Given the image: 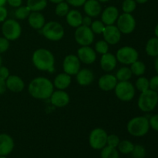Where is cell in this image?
Wrapping results in <instances>:
<instances>
[{
  "label": "cell",
  "mask_w": 158,
  "mask_h": 158,
  "mask_svg": "<svg viewBox=\"0 0 158 158\" xmlns=\"http://www.w3.org/2000/svg\"><path fill=\"white\" fill-rule=\"evenodd\" d=\"M150 89L152 90L158 92V75L154 76L149 81Z\"/></svg>",
  "instance_id": "cell-42"
},
{
  "label": "cell",
  "mask_w": 158,
  "mask_h": 158,
  "mask_svg": "<svg viewBox=\"0 0 158 158\" xmlns=\"http://www.w3.org/2000/svg\"><path fill=\"white\" fill-rule=\"evenodd\" d=\"M50 100L54 106L57 107H63L69 103V97L66 92L59 89L52 92V95L50 96Z\"/></svg>",
  "instance_id": "cell-15"
},
{
  "label": "cell",
  "mask_w": 158,
  "mask_h": 158,
  "mask_svg": "<svg viewBox=\"0 0 158 158\" xmlns=\"http://www.w3.org/2000/svg\"><path fill=\"white\" fill-rule=\"evenodd\" d=\"M117 28L121 33H131L135 29L136 21L131 13H123L117 19Z\"/></svg>",
  "instance_id": "cell-11"
},
{
  "label": "cell",
  "mask_w": 158,
  "mask_h": 158,
  "mask_svg": "<svg viewBox=\"0 0 158 158\" xmlns=\"http://www.w3.org/2000/svg\"><path fill=\"white\" fill-rule=\"evenodd\" d=\"M28 21L31 27L35 29H42L46 23L43 15L39 12H32L29 14Z\"/></svg>",
  "instance_id": "cell-23"
},
{
  "label": "cell",
  "mask_w": 158,
  "mask_h": 158,
  "mask_svg": "<svg viewBox=\"0 0 158 158\" xmlns=\"http://www.w3.org/2000/svg\"><path fill=\"white\" fill-rule=\"evenodd\" d=\"M2 57L1 56H0V66H2Z\"/></svg>",
  "instance_id": "cell-55"
},
{
  "label": "cell",
  "mask_w": 158,
  "mask_h": 158,
  "mask_svg": "<svg viewBox=\"0 0 158 158\" xmlns=\"http://www.w3.org/2000/svg\"><path fill=\"white\" fill-rule=\"evenodd\" d=\"M154 33H155L156 37H157L158 38V23H157V26H156L155 29H154Z\"/></svg>",
  "instance_id": "cell-52"
},
{
  "label": "cell",
  "mask_w": 158,
  "mask_h": 158,
  "mask_svg": "<svg viewBox=\"0 0 158 158\" xmlns=\"http://www.w3.org/2000/svg\"><path fill=\"white\" fill-rule=\"evenodd\" d=\"M117 84V79L112 74H106L102 76L98 82L99 87L103 91H110L115 88Z\"/></svg>",
  "instance_id": "cell-18"
},
{
  "label": "cell",
  "mask_w": 158,
  "mask_h": 158,
  "mask_svg": "<svg viewBox=\"0 0 158 158\" xmlns=\"http://www.w3.org/2000/svg\"><path fill=\"white\" fill-rule=\"evenodd\" d=\"M95 49L98 53H100L103 55V54L108 52L109 44L105 40H100V41H98L96 43Z\"/></svg>",
  "instance_id": "cell-37"
},
{
  "label": "cell",
  "mask_w": 158,
  "mask_h": 158,
  "mask_svg": "<svg viewBox=\"0 0 158 158\" xmlns=\"http://www.w3.org/2000/svg\"><path fill=\"white\" fill-rule=\"evenodd\" d=\"M83 9L87 15L96 17L101 12V6L97 0H86L83 5Z\"/></svg>",
  "instance_id": "cell-21"
},
{
  "label": "cell",
  "mask_w": 158,
  "mask_h": 158,
  "mask_svg": "<svg viewBox=\"0 0 158 158\" xmlns=\"http://www.w3.org/2000/svg\"><path fill=\"white\" fill-rule=\"evenodd\" d=\"M8 3L12 7H19L21 6L23 0H7Z\"/></svg>",
  "instance_id": "cell-46"
},
{
  "label": "cell",
  "mask_w": 158,
  "mask_h": 158,
  "mask_svg": "<svg viewBox=\"0 0 158 158\" xmlns=\"http://www.w3.org/2000/svg\"><path fill=\"white\" fill-rule=\"evenodd\" d=\"M154 68H155L156 72H157L158 74V56L156 57L155 61H154Z\"/></svg>",
  "instance_id": "cell-49"
},
{
  "label": "cell",
  "mask_w": 158,
  "mask_h": 158,
  "mask_svg": "<svg viewBox=\"0 0 158 158\" xmlns=\"http://www.w3.org/2000/svg\"><path fill=\"white\" fill-rule=\"evenodd\" d=\"M94 80V75L89 69H83L77 73V81L81 86H89Z\"/></svg>",
  "instance_id": "cell-22"
},
{
  "label": "cell",
  "mask_w": 158,
  "mask_h": 158,
  "mask_svg": "<svg viewBox=\"0 0 158 158\" xmlns=\"http://www.w3.org/2000/svg\"><path fill=\"white\" fill-rule=\"evenodd\" d=\"M138 52L131 46H123L118 49L116 55L117 61L124 65H131L138 60Z\"/></svg>",
  "instance_id": "cell-8"
},
{
  "label": "cell",
  "mask_w": 158,
  "mask_h": 158,
  "mask_svg": "<svg viewBox=\"0 0 158 158\" xmlns=\"http://www.w3.org/2000/svg\"><path fill=\"white\" fill-rule=\"evenodd\" d=\"M137 2L135 0H124L122 5V9L125 13H131L135 10Z\"/></svg>",
  "instance_id": "cell-35"
},
{
  "label": "cell",
  "mask_w": 158,
  "mask_h": 158,
  "mask_svg": "<svg viewBox=\"0 0 158 158\" xmlns=\"http://www.w3.org/2000/svg\"><path fill=\"white\" fill-rule=\"evenodd\" d=\"M64 73L69 75H77L80 69V60L75 55H68L65 57L63 63Z\"/></svg>",
  "instance_id": "cell-12"
},
{
  "label": "cell",
  "mask_w": 158,
  "mask_h": 158,
  "mask_svg": "<svg viewBox=\"0 0 158 158\" xmlns=\"http://www.w3.org/2000/svg\"><path fill=\"white\" fill-rule=\"evenodd\" d=\"M14 148V141L12 137L6 134H0V156H6L10 154Z\"/></svg>",
  "instance_id": "cell-17"
},
{
  "label": "cell",
  "mask_w": 158,
  "mask_h": 158,
  "mask_svg": "<svg viewBox=\"0 0 158 158\" xmlns=\"http://www.w3.org/2000/svg\"><path fill=\"white\" fill-rule=\"evenodd\" d=\"M7 0H0V6H3L6 3Z\"/></svg>",
  "instance_id": "cell-53"
},
{
  "label": "cell",
  "mask_w": 158,
  "mask_h": 158,
  "mask_svg": "<svg viewBox=\"0 0 158 158\" xmlns=\"http://www.w3.org/2000/svg\"><path fill=\"white\" fill-rule=\"evenodd\" d=\"M117 60L115 56L110 52L103 54L100 60V66L106 72H110L117 66Z\"/></svg>",
  "instance_id": "cell-20"
},
{
  "label": "cell",
  "mask_w": 158,
  "mask_h": 158,
  "mask_svg": "<svg viewBox=\"0 0 158 158\" xmlns=\"http://www.w3.org/2000/svg\"><path fill=\"white\" fill-rule=\"evenodd\" d=\"M136 87L140 92H144L150 89L149 80L146 77H140L136 81Z\"/></svg>",
  "instance_id": "cell-33"
},
{
  "label": "cell",
  "mask_w": 158,
  "mask_h": 158,
  "mask_svg": "<svg viewBox=\"0 0 158 158\" xmlns=\"http://www.w3.org/2000/svg\"><path fill=\"white\" fill-rule=\"evenodd\" d=\"M0 158H6L5 156H0Z\"/></svg>",
  "instance_id": "cell-56"
},
{
  "label": "cell",
  "mask_w": 158,
  "mask_h": 158,
  "mask_svg": "<svg viewBox=\"0 0 158 158\" xmlns=\"http://www.w3.org/2000/svg\"><path fill=\"white\" fill-rule=\"evenodd\" d=\"M131 154L134 158H144L146 156V151L142 145L138 144L134 146Z\"/></svg>",
  "instance_id": "cell-36"
},
{
  "label": "cell",
  "mask_w": 158,
  "mask_h": 158,
  "mask_svg": "<svg viewBox=\"0 0 158 158\" xmlns=\"http://www.w3.org/2000/svg\"><path fill=\"white\" fill-rule=\"evenodd\" d=\"M104 40L110 45H115L120 42L121 39V32L119 30L117 26L114 25L105 26L103 32Z\"/></svg>",
  "instance_id": "cell-13"
},
{
  "label": "cell",
  "mask_w": 158,
  "mask_h": 158,
  "mask_svg": "<svg viewBox=\"0 0 158 158\" xmlns=\"http://www.w3.org/2000/svg\"><path fill=\"white\" fill-rule=\"evenodd\" d=\"M92 24V19H91L90 16L89 15H86V16L83 17V21H82V25L86 26H91Z\"/></svg>",
  "instance_id": "cell-47"
},
{
  "label": "cell",
  "mask_w": 158,
  "mask_h": 158,
  "mask_svg": "<svg viewBox=\"0 0 158 158\" xmlns=\"http://www.w3.org/2000/svg\"><path fill=\"white\" fill-rule=\"evenodd\" d=\"M52 3H56V4H58V3L61 2H63V0H49Z\"/></svg>",
  "instance_id": "cell-50"
},
{
  "label": "cell",
  "mask_w": 158,
  "mask_h": 158,
  "mask_svg": "<svg viewBox=\"0 0 158 158\" xmlns=\"http://www.w3.org/2000/svg\"><path fill=\"white\" fill-rule=\"evenodd\" d=\"M132 74L133 73L130 68L123 66L117 71L116 77L119 81H128L132 77Z\"/></svg>",
  "instance_id": "cell-28"
},
{
  "label": "cell",
  "mask_w": 158,
  "mask_h": 158,
  "mask_svg": "<svg viewBox=\"0 0 158 158\" xmlns=\"http://www.w3.org/2000/svg\"><path fill=\"white\" fill-rule=\"evenodd\" d=\"M75 40L80 46H89L94 40V35L89 26L81 25L75 32Z\"/></svg>",
  "instance_id": "cell-10"
},
{
  "label": "cell",
  "mask_w": 158,
  "mask_h": 158,
  "mask_svg": "<svg viewBox=\"0 0 158 158\" xmlns=\"http://www.w3.org/2000/svg\"><path fill=\"white\" fill-rule=\"evenodd\" d=\"M68 12H69V6H68L67 2H61L57 4L56 7V14L58 16H66Z\"/></svg>",
  "instance_id": "cell-34"
},
{
  "label": "cell",
  "mask_w": 158,
  "mask_h": 158,
  "mask_svg": "<svg viewBox=\"0 0 158 158\" xmlns=\"http://www.w3.org/2000/svg\"><path fill=\"white\" fill-rule=\"evenodd\" d=\"M101 158H119V153L115 148L105 146L101 151Z\"/></svg>",
  "instance_id": "cell-30"
},
{
  "label": "cell",
  "mask_w": 158,
  "mask_h": 158,
  "mask_svg": "<svg viewBox=\"0 0 158 158\" xmlns=\"http://www.w3.org/2000/svg\"><path fill=\"white\" fill-rule=\"evenodd\" d=\"M42 33L47 40L51 41H59L64 35V29L58 22L51 21L45 23L42 28Z\"/></svg>",
  "instance_id": "cell-5"
},
{
  "label": "cell",
  "mask_w": 158,
  "mask_h": 158,
  "mask_svg": "<svg viewBox=\"0 0 158 158\" xmlns=\"http://www.w3.org/2000/svg\"><path fill=\"white\" fill-rule=\"evenodd\" d=\"M31 13V10L29 8L26 6H19L18 9L15 10V15L17 19H25L28 18L29 14Z\"/></svg>",
  "instance_id": "cell-32"
},
{
  "label": "cell",
  "mask_w": 158,
  "mask_h": 158,
  "mask_svg": "<svg viewBox=\"0 0 158 158\" xmlns=\"http://www.w3.org/2000/svg\"><path fill=\"white\" fill-rule=\"evenodd\" d=\"M146 52L148 56L152 57H157L158 56V38L150 39L146 45Z\"/></svg>",
  "instance_id": "cell-26"
},
{
  "label": "cell",
  "mask_w": 158,
  "mask_h": 158,
  "mask_svg": "<svg viewBox=\"0 0 158 158\" xmlns=\"http://www.w3.org/2000/svg\"><path fill=\"white\" fill-rule=\"evenodd\" d=\"M115 94L119 100L122 101H130L135 95V89L131 82L120 81L115 86Z\"/></svg>",
  "instance_id": "cell-6"
},
{
  "label": "cell",
  "mask_w": 158,
  "mask_h": 158,
  "mask_svg": "<svg viewBox=\"0 0 158 158\" xmlns=\"http://www.w3.org/2000/svg\"><path fill=\"white\" fill-rule=\"evenodd\" d=\"M86 0H66L68 4L71 5L73 6H75V7L83 6L84 3L86 2Z\"/></svg>",
  "instance_id": "cell-44"
},
{
  "label": "cell",
  "mask_w": 158,
  "mask_h": 158,
  "mask_svg": "<svg viewBox=\"0 0 158 158\" xmlns=\"http://www.w3.org/2000/svg\"><path fill=\"white\" fill-rule=\"evenodd\" d=\"M119 143H120V139L115 134H111V135L107 136V140H106V144L112 148H117L118 147Z\"/></svg>",
  "instance_id": "cell-39"
},
{
  "label": "cell",
  "mask_w": 158,
  "mask_h": 158,
  "mask_svg": "<svg viewBox=\"0 0 158 158\" xmlns=\"http://www.w3.org/2000/svg\"><path fill=\"white\" fill-rule=\"evenodd\" d=\"M29 93L32 97L46 100L50 97L53 92V84L46 77H37L29 85Z\"/></svg>",
  "instance_id": "cell-1"
},
{
  "label": "cell",
  "mask_w": 158,
  "mask_h": 158,
  "mask_svg": "<svg viewBox=\"0 0 158 158\" xmlns=\"http://www.w3.org/2000/svg\"><path fill=\"white\" fill-rule=\"evenodd\" d=\"M119 17V11L115 6L106 8L102 13V22L106 26L114 25Z\"/></svg>",
  "instance_id": "cell-16"
},
{
  "label": "cell",
  "mask_w": 158,
  "mask_h": 158,
  "mask_svg": "<svg viewBox=\"0 0 158 158\" xmlns=\"http://www.w3.org/2000/svg\"><path fill=\"white\" fill-rule=\"evenodd\" d=\"M91 29H92L93 32H95V33L97 34H101L103 33V30L105 29L104 23L102 21H94V23H92L91 24Z\"/></svg>",
  "instance_id": "cell-38"
},
{
  "label": "cell",
  "mask_w": 158,
  "mask_h": 158,
  "mask_svg": "<svg viewBox=\"0 0 158 158\" xmlns=\"http://www.w3.org/2000/svg\"><path fill=\"white\" fill-rule=\"evenodd\" d=\"M131 70L133 74L136 76H141L143 75L146 70V66L144 63L141 61H137L134 62V63L131 64Z\"/></svg>",
  "instance_id": "cell-29"
},
{
  "label": "cell",
  "mask_w": 158,
  "mask_h": 158,
  "mask_svg": "<svg viewBox=\"0 0 158 158\" xmlns=\"http://www.w3.org/2000/svg\"><path fill=\"white\" fill-rule=\"evenodd\" d=\"M8 15L7 9L4 6H0V22L5 21Z\"/></svg>",
  "instance_id": "cell-45"
},
{
  "label": "cell",
  "mask_w": 158,
  "mask_h": 158,
  "mask_svg": "<svg viewBox=\"0 0 158 158\" xmlns=\"http://www.w3.org/2000/svg\"><path fill=\"white\" fill-rule=\"evenodd\" d=\"M98 2H108L109 0H97Z\"/></svg>",
  "instance_id": "cell-54"
},
{
  "label": "cell",
  "mask_w": 158,
  "mask_h": 158,
  "mask_svg": "<svg viewBox=\"0 0 158 158\" xmlns=\"http://www.w3.org/2000/svg\"><path fill=\"white\" fill-rule=\"evenodd\" d=\"M9 77V71L6 66H0V79L6 80Z\"/></svg>",
  "instance_id": "cell-43"
},
{
  "label": "cell",
  "mask_w": 158,
  "mask_h": 158,
  "mask_svg": "<svg viewBox=\"0 0 158 158\" xmlns=\"http://www.w3.org/2000/svg\"><path fill=\"white\" fill-rule=\"evenodd\" d=\"M47 6V0H27V6L32 12H39Z\"/></svg>",
  "instance_id": "cell-27"
},
{
  "label": "cell",
  "mask_w": 158,
  "mask_h": 158,
  "mask_svg": "<svg viewBox=\"0 0 158 158\" xmlns=\"http://www.w3.org/2000/svg\"><path fill=\"white\" fill-rule=\"evenodd\" d=\"M66 16V22L72 27L77 28L82 25L83 16L81 13L77 10L69 11Z\"/></svg>",
  "instance_id": "cell-24"
},
{
  "label": "cell",
  "mask_w": 158,
  "mask_h": 158,
  "mask_svg": "<svg viewBox=\"0 0 158 158\" xmlns=\"http://www.w3.org/2000/svg\"><path fill=\"white\" fill-rule=\"evenodd\" d=\"M135 1H136V2H138V3H140V4H143V3L147 2L148 0H135Z\"/></svg>",
  "instance_id": "cell-51"
},
{
  "label": "cell",
  "mask_w": 158,
  "mask_h": 158,
  "mask_svg": "<svg viewBox=\"0 0 158 158\" xmlns=\"http://www.w3.org/2000/svg\"><path fill=\"white\" fill-rule=\"evenodd\" d=\"M6 83L7 88L12 92L19 93L24 89V82L18 76H9L6 80Z\"/></svg>",
  "instance_id": "cell-19"
},
{
  "label": "cell",
  "mask_w": 158,
  "mask_h": 158,
  "mask_svg": "<svg viewBox=\"0 0 158 158\" xmlns=\"http://www.w3.org/2000/svg\"><path fill=\"white\" fill-rule=\"evenodd\" d=\"M32 63L38 69L42 71L54 70L55 58L52 52L46 49H39L32 54Z\"/></svg>",
  "instance_id": "cell-2"
},
{
  "label": "cell",
  "mask_w": 158,
  "mask_h": 158,
  "mask_svg": "<svg viewBox=\"0 0 158 158\" xmlns=\"http://www.w3.org/2000/svg\"><path fill=\"white\" fill-rule=\"evenodd\" d=\"M118 148H119V151L123 154H131L132 152L133 149L134 148V145L131 143V141L129 140H123V141L119 143L118 144Z\"/></svg>",
  "instance_id": "cell-31"
},
{
  "label": "cell",
  "mask_w": 158,
  "mask_h": 158,
  "mask_svg": "<svg viewBox=\"0 0 158 158\" xmlns=\"http://www.w3.org/2000/svg\"><path fill=\"white\" fill-rule=\"evenodd\" d=\"M150 127L154 131H158V114L152 116L149 120Z\"/></svg>",
  "instance_id": "cell-41"
},
{
  "label": "cell",
  "mask_w": 158,
  "mask_h": 158,
  "mask_svg": "<svg viewBox=\"0 0 158 158\" xmlns=\"http://www.w3.org/2000/svg\"><path fill=\"white\" fill-rule=\"evenodd\" d=\"M9 47V42L5 37H0V53L6 52Z\"/></svg>",
  "instance_id": "cell-40"
},
{
  "label": "cell",
  "mask_w": 158,
  "mask_h": 158,
  "mask_svg": "<svg viewBox=\"0 0 158 158\" xmlns=\"http://www.w3.org/2000/svg\"><path fill=\"white\" fill-rule=\"evenodd\" d=\"M107 136L106 131L102 128H96L93 130L89 134V145L95 150L103 149L106 144Z\"/></svg>",
  "instance_id": "cell-9"
},
{
  "label": "cell",
  "mask_w": 158,
  "mask_h": 158,
  "mask_svg": "<svg viewBox=\"0 0 158 158\" xmlns=\"http://www.w3.org/2000/svg\"><path fill=\"white\" fill-rule=\"evenodd\" d=\"M79 60L85 64H91L97 59L96 52L89 46H82L77 51Z\"/></svg>",
  "instance_id": "cell-14"
},
{
  "label": "cell",
  "mask_w": 158,
  "mask_h": 158,
  "mask_svg": "<svg viewBox=\"0 0 158 158\" xmlns=\"http://www.w3.org/2000/svg\"><path fill=\"white\" fill-rule=\"evenodd\" d=\"M6 89H7V86H6V80L0 79V94H4L6 91Z\"/></svg>",
  "instance_id": "cell-48"
},
{
  "label": "cell",
  "mask_w": 158,
  "mask_h": 158,
  "mask_svg": "<svg viewBox=\"0 0 158 158\" xmlns=\"http://www.w3.org/2000/svg\"><path fill=\"white\" fill-rule=\"evenodd\" d=\"M70 75L66 73L57 75L56 77L55 80H54V86H55V87H56L59 89H61V90L66 89L70 85Z\"/></svg>",
  "instance_id": "cell-25"
},
{
  "label": "cell",
  "mask_w": 158,
  "mask_h": 158,
  "mask_svg": "<svg viewBox=\"0 0 158 158\" xmlns=\"http://www.w3.org/2000/svg\"><path fill=\"white\" fill-rule=\"evenodd\" d=\"M2 32L8 40H15L20 36L22 28L19 23L14 19H8L2 26Z\"/></svg>",
  "instance_id": "cell-7"
},
{
  "label": "cell",
  "mask_w": 158,
  "mask_h": 158,
  "mask_svg": "<svg viewBox=\"0 0 158 158\" xmlns=\"http://www.w3.org/2000/svg\"><path fill=\"white\" fill-rule=\"evenodd\" d=\"M158 103V94L156 91L149 89L142 92L139 97L138 107L143 112H151L154 110Z\"/></svg>",
  "instance_id": "cell-4"
},
{
  "label": "cell",
  "mask_w": 158,
  "mask_h": 158,
  "mask_svg": "<svg viewBox=\"0 0 158 158\" xmlns=\"http://www.w3.org/2000/svg\"><path fill=\"white\" fill-rule=\"evenodd\" d=\"M127 131L134 137H143L150 129L149 120L145 117H137L131 119L127 123Z\"/></svg>",
  "instance_id": "cell-3"
}]
</instances>
